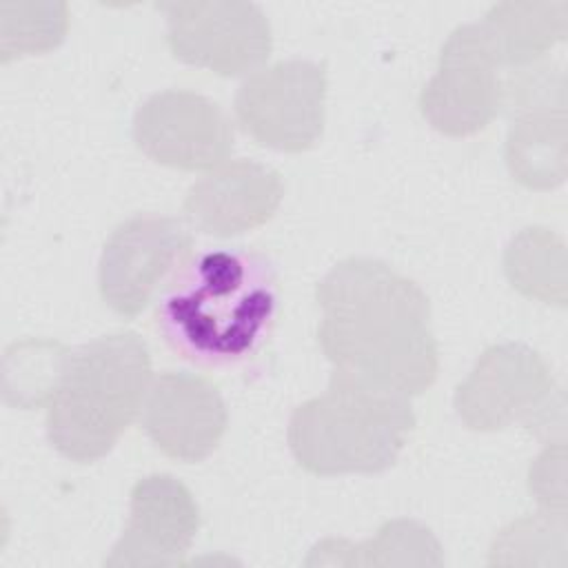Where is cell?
<instances>
[{"instance_id": "cell-1", "label": "cell", "mask_w": 568, "mask_h": 568, "mask_svg": "<svg viewBox=\"0 0 568 568\" xmlns=\"http://www.w3.org/2000/svg\"><path fill=\"white\" fill-rule=\"evenodd\" d=\"M317 344L335 371L413 397L433 386L439 348L417 282L382 260L346 257L315 286Z\"/></svg>"}, {"instance_id": "cell-2", "label": "cell", "mask_w": 568, "mask_h": 568, "mask_svg": "<svg viewBox=\"0 0 568 568\" xmlns=\"http://www.w3.org/2000/svg\"><path fill=\"white\" fill-rule=\"evenodd\" d=\"M280 306L273 262L257 251L193 253L164 284L155 328L182 359L202 368L237 366L271 335Z\"/></svg>"}, {"instance_id": "cell-3", "label": "cell", "mask_w": 568, "mask_h": 568, "mask_svg": "<svg viewBox=\"0 0 568 568\" xmlns=\"http://www.w3.org/2000/svg\"><path fill=\"white\" fill-rule=\"evenodd\" d=\"M151 355L133 331H115L71 353L47 404V437L67 459L104 457L142 413L151 386Z\"/></svg>"}, {"instance_id": "cell-4", "label": "cell", "mask_w": 568, "mask_h": 568, "mask_svg": "<svg viewBox=\"0 0 568 568\" xmlns=\"http://www.w3.org/2000/svg\"><path fill=\"white\" fill-rule=\"evenodd\" d=\"M413 426L408 397L333 368L326 390L293 408L286 439L313 475L382 473L397 462Z\"/></svg>"}, {"instance_id": "cell-5", "label": "cell", "mask_w": 568, "mask_h": 568, "mask_svg": "<svg viewBox=\"0 0 568 568\" xmlns=\"http://www.w3.org/2000/svg\"><path fill=\"white\" fill-rule=\"evenodd\" d=\"M235 120L257 144L302 153L317 144L326 115V67L282 60L253 71L235 93Z\"/></svg>"}, {"instance_id": "cell-6", "label": "cell", "mask_w": 568, "mask_h": 568, "mask_svg": "<svg viewBox=\"0 0 568 568\" xmlns=\"http://www.w3.org/2000/svg\"><path fill=\"white\" fill-rule=\"evenodd\" d=\"M193 255L189 229L171 215L138 213L106 237L98 264L102 302L120 317L140 315Z\"/></svg>"}, {"instance_id": "cell-7", "label": "cell", "mask_w": 568, "mask_h": 568, "mask_svg": "<svg viewBox=\"0 0 568 568\" xmlns=\"http://www.w3.org/2000/svg\"><path fill=\"white\" fill-rule=\"evenodd\" d=\"M552 375L539 353L524 344L486 348L455 390V410L473 430H499L513 422L550 430Z\"/></svg>"}, {"instance_id": "cell-8", "label": "cell", "mask_w": 568, "mask_h": 568, "mask_svg": "<svg viewBox=\"0 0 568 568\" xmlns=\"http://www.w3.org/2000/svg\"><path fill=\"white\" fill-rule=\"evenodd\" d=\"M160 9L166 16V44L184 64L233 78L271 55V24L253 2L178 0Z\"/></svg>"}, {"instance_id": "cell-9", "label": "cell", "mask_w": 568, "mask_h": 568, "mask_svg": "<svg viewBox=\"0 0 568 568\" xmlns=\"http://www.w3.org/2000/svg\"><path fill=\"white\" fill-rule=\"evenodd\" d=\"M499 69L481 27H457L442 47L435 75L422 89L424 120L450 138L484 131L504 106Z\"/></svg>"}, {"instance_id": "cell-10", "label": "cell", "mask_w": 568, "mask_h": 568, "mask_svg": "<svg viewBox=\"0 0 568 568\" xmlns=\"http://www.w3.org/2000/svg\"><path fill=\"white\" fill-rule=\"evenodd\" d=\"M131 131L149 160L180 171H211L224 164L235 142L222 106L189 89L149 95L135 109Z\"/></svg>"}, {"instance_id": "cell-11", "label": "cell", "mask_w": 568, "mask_h": 568, "mask_svg": "<svg viewBox=\"0 0 568 568\" xmlns=\"http://www.w3.org/2000/svg\"><path fill=\"white\" fill-rule=\"evenodd\" d=\"M226 424V404L204 375L164 371L151 379L142 426L166 457L184 464L206 459L220 446Z\"/></svg>"}, {"instance_id": "cell-12", "label": "cell", "mask_w": 568, "mask_h": 568, "mask_svg": "<svg viewBox=\"0 0 568 568\" xmlns=\"http://www.w3.org/2000/svg\"><path fill=\"white\" fill-rule=\"evenodd\" d=\"M200 526L191 490L171 475L142 477L131 490L129 524L106 566H169L182 559Z\"/></svg>"}, {"instance_id": "cell-13", "label": "cell", "mask_w": 568, "mask_h": 568, "mask_svg": "<svg viewBox=\"0 0 568 568\" xmlns=\"http://www.w3.org/2000/svg\"><path fill=\"white\" fill-rule=\"evenodd\" d=\"M284 195L282 175L255 160H226L186 191V222L213 237H233L266 224Z\"/></svg>"}, {"instance_id": "cell-14", "label": "cell", "mask_w": 568, "mask_h": 568, "mask_svg": "<svg viewBox=\"0 0 568 568\" xmlns=\"http://www.w3.org/2000/svg\"><path fill=\"white\" fill-rule=\"evenodd\" d=\"M499 67H528L566 36V2H499L479 22Z\"/></svg>"}, {"instance_id": "cell-15", "label": "cell", "mask_w": 568, "mask_h": 568, "mask_svg": "<svg viewBox=\"0 0 568 568\" xmlns=\"http://www.w3.org/2000/svg\"><path fill=\"white\" fill-rule=\"evenodd\" d=\"M506 138V164L519 184L552 189L566 175V111L537 109L513 115Z\"/></svg>"}, {"instance_id": "cell-16", "label": "cell", "mask_w": 568, "mask_h": 568, "mask_svg": "<svg viewBox=\"0 0 568 568\" xmlns=\"http://www.w3.org/2000/svg\"><path fill=\"white\" fill-rule=\"evenodd\" d=\"M69 27L64 2H2L0 51L2 62L55 49Z\"/></svg>"}, {"instance_id": "cell-17", "label": "cell", "mask_w": 568, "mask_h": 568, "mask_svg": "<svg viewBox=\"0 0 568 568\" xmlns=\"http://www.w3.org/2000/svg\"><path fill=\"white\" fill-rule=\"evenodd\" d=\"M564 257V244L548 229H524L506 248L504 271L513 288L528 297H537L550 304L555 300L552 284L564 293V284L552 280V260Z\"/></svg>"}]
</instances>
